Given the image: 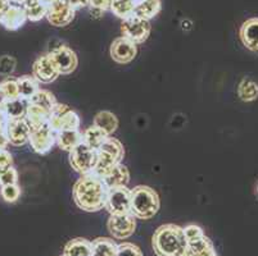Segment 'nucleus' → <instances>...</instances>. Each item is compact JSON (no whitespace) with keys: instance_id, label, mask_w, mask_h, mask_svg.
<instances>
[{"instance_id":"nucleus-1","label":"nucleus","mask_w":258,"mask_h":256,"mask_svg":"<svg viewBox=\"0 0 258 256\" xmlns=\"http://www.w3.org/2000/svg\"><path fill=\"white\" fill-rule=\"evenodd\" d=\"M108 189L99 177L94 175L81 176L75 183L72 195L74 201L81 210L95 213L104 209Z\"/></svg>"},{"instance_id":"nucleus-2","label":"nucleus","mask_w":258,"mask_h":256,"mask_svg":"<svg viewBox=\"0 0 258 256\" xmlns=\"http://www.w3.org/2000/svg\"><path fill=\"white\" fill-rule=\"evenodd\" d=\"M186 245L184 228L172 223L158 227L152 237V247L157 256H181Z\"/></svg>"},{"instance_id":"nucleus-3","label":"nucleus","mask_w":258,"mask_h":256,"mask_svg":"<svg viewBox=\"0 0 258 256\" xmlns=\"http://www.w3.org/2000/svg\"><path fill=\"white\" fill-rule=\"evenodd\" d=\"M159 206V196L152 187L140 185L131 190V214L137 219H152L158 213Z\"/></svg>"},{"instance_id":"nucleus-4","label":"nucleus","mask_w":258,"mask_h":256,"mask_svg":"<svg viewBox=\"0 0 258 256\" xmlns=\"http://www.w3.org/2000/svg\"><path fill=\"white\" fill-rule=\"evenodd\" d=\"M48 124L55 132L63 130H79L80 117L69 105L57 103L51 110Z\"/></svg>"},{"instance_id":"nucleus-5","label":"nucleus","mask_w":258,"mask_h":256,"mask_svg":"<svg viewBox=\"0 0 258 256\" xmlns=\"http://www.w3.org/2000/svg\"><path fill=\"white\" fill-rule=\"evenodd\" d=\"M95 163H97V150L90 149L86 145L80 144L70 151V164L79 175H90Z\"/></svg>"},{"instance_id":"nucleus-6","label":"nucleus","mask_w":258,"mask_h":256,"mask_svg":"<svg viewBox=\"0 0 258 256\" xmlns=\"http://www.w3.org/2000/svg\"><path fill=\"white\" fill-rule=\"evenodd\" d=\"M104 209L111 215L131 214V190L127 186L108 190Z\"/></svg>"},{"instance_id":"nucleus-7","label":"nucleus","mask_w":258,"mask_h":256,"mask_svg":"<svg viewBox=\"0 0 258 256\" xmlns=\"http://www.w3.org/2000/svg\"><path fill=\"white\" fill-rule=\"evenodd\" d=\"M152 31L151 22L144 18H140L138 16H131V17L126 18L122 21L121 25V32L125 37L128 40L134 41L135 44H143L147 41Z\"/></svg>"},{"instance_id":"nucleus-8","label":"nucleus","mask_w":258,"mask_h":256,"mask_svg":"<svg viewBox=\"0 0 258 256\" xmlns=\"http://www.w3.org/2000/svg\"><path fill=\"white\" fill-rule=\"evenodd\" d=\"M137 218L133 214L109 215L107 222V229L114 239H127L137 229Z\"/></svg>"},{"instance_id":"nucleus-9","label":"nucleus","mask_w":258,"mask_h":256,"mask_svg":"<svg viewBox=\"0 0 258 256\" xmlns=\"http://www.w3.org/2000/svg\"><path fill=\"white\" fill-rule=\"evenodd\" d=\"M75 11L67 0H54L48 4L45 17L51 26L64 27L74 21Z\"/></svg>"},{"instance_id":"nucleus-10","label":"nucleus","mask_w":258,"mask_h":256,"mask_svg":"<svg viewBox=\"0 0 258 256\" xmlns=\"http://www.w3.org/2000/svg\"><path fill=\"white\" fill-rule=\"evenodd\" d=\"M49 56H50L51 62H53L55 69L58 70L59 76L60 74H71L72 72H75L77 64H79L76 53L66 45H59L54 48L49 53Z\"/></svg>"},{"instance_id":"nucleus-11","label":"nucleus","mask_w":258,"mask_h":256,"mask_svg":"<svg viewBox=\"0 0 258 256\" xmlns=\"http://www.w3.org/2000/svg\"><path fill=\"white\" fill-rule=\"evenodd\" d=\"M55 131L51 130L48 123L32 128L29 137V144L32 150L40 155L48 154L51 147L55 145Z\"/></svg>"},{"instance_id":"nucleus-12","label":"nucleus","mask_w":258,"mask_h":256,"mask_svg":"<svg viewBox=\"0 0 258 256\" xmlns=\"http://www.w3.org/2000/svg\"><path fill=\"white\" fill-rule=\"evenodd\" d=\"M109 53H111V58L116 63L127 64L135 59L138 54V46L135 42L128 40L127 37L121 36L113 40Z\"/></svg>"},{"instance_id":"nucleus-13","label":"nucleus","mask_w":258,"mask_h":256,"mask_svg":"<svg viewBox=\"0 0 258 256\" xmlns=\"http://www.w3.org/2000/svg\"><path fill=\"white\" fill-rule=\"evenodd\" d=\"M4 130H6L9 144L13 146H23L29 142L31 127H30L29 122L26 121V118L6 122Z\"/></svg>"},{"instance_id":"nucleus-14","label":"nucleus","mask_w":258,"mask_h":256,"mask_svg":"<svg viewBox=\"0 0 258 256\" xmlns=\"http://www.w3.org/2000/svg\"><path fill=\"white\" fill-rule=\"evenodd\" d=\"M32 76L36 78L39 83H51L59 77L58 70L54 67L49 54L39 56L32 65Z\"/></svg>"},{"instance_id":"nucleus-15","label":"nucleus","mask_w":258,"mask_h":256,"mask_svg":"<svg viewBox=\"0 0 258 256\" xmlns=\"http://www.w3.org/2000/svg\"><path fill=\"white\" fill-rule=\"evenodd\" d=\"M26 21H27V16L23 7L11 4L0 18V25L8 31H17L25 25Z\"/></svg>"},{"instance_id":"nucleus-16","label":"nucleus","mask_w":258,"mask_h":256,"mask_svg":"<svg viewBox=\"0 0 258 256\" xmlns=\"http://www.w3.org/2000/svg\"><path fill=\"white\" fill-rule=\"evenodd\" d=\"M27 104L29 103L23 99H13V100H6L4 104L0 107V116L3 118L4 123L15 119L25 118L27 112Z\"/></svg>"},{"instance_id":"nucleus-17","label":"nucleus","mask_w":258,"mask_h":256,"mask_svg":"<svg viewBox=\"0 0 258 256\" xmlns=\"http://www.w3.org/2000/svg\"><path fill=\"white\" fill-rule=\"evenodd\" d=\"M100 180L104 182L107 189H117V187H126L130 182V172L127 166L122 163L117 164Z\"/></svg>"},{"instance_id":"nucleus-18","label":"nucleus","mask_w":258,"mask_h":256,"mask_svg":"<svg viewBox=\"0 0 258 256\" xmlns=\"http://www.w3.org/2000/svg\"><path fill=\"white\" fill-rule=\"evenodd\" d=\"M243 45L250 51H258V18H249L239 30Z\"/></svg>"},{"instance_id":"nucleus-19","label":"nucleus","mask_w":258,"mask_h":256,"mask_svg":"<svg viewBox=\"0 0 258 256\" xmlns=\"http://www.w3.org/2000/svg\"><path fill=\"white\" fill-rule=\"evenodd\" d=\"M181 256H219L210 237L203 236L198 239L187 241L186 248Z\"/></svg>"},{"instance_id":"nucleus-20","label":"nucleus","mask_w":258,"mask_h":256,"mask_svg":"<svg viewBox=\"0 0 258 256\" xmlns=\"http://www.w3.org/2000/svg\"><path fill=\"white\" fill-rule=\"evenodd\" d=\"M55 144L64 151H71L83 144V132L80 130H63L55 133Z\"/></svg>"},{"instance_id":"nucleus-21","label":"nucleus","mask_w":258,"mask_h":256,"mask_svg":"<svg viewBox=\"0 0 258 256\" xmlns=\"http://www.w3.org/2000/svg\"><path fill=\"white\" fill-rule=\"evenodd\" d=\"M50 113V110L45 109V108L34 104V103H29L27 104V112H26L25 118L26 121L29 122L30 127H31L32 130V128H37V127L48 123Z\"/></svg>"},{"instance_id":"nucleus-22","label":"nucleus","mask_w":258,"mask_h":256,"mask_svg":"<svg viewBox=\"0 0 258 256\" xmlns=\"http://www.w3.org/2000/svg\"><path fill=\"white\" fill-rule=\"evenodd\" d=\"M93 124L100 128L107 136H111L118 128V118L116 117V114H113L109 110H102L94 117Z\"/></svg>"},{"instance_id":"nucleus-23","label":"nucleus","mask_w":258,"mask_h":256,"mask_svg":"<svg viewBox=\"0 0 258 256\" xmlns=\"http://www.w3.org/2000/svg\"><path fill=\"white\" fill-rule=\"evenodd\" d=\"M63 256H91V241L83 237L70 239L63 248Z\"/></svg>"},{"instance_id":"nucleus-24","label":"nucleus","mask_w":258,"mask_h":256,"mask_svg":"<svg viewBox=\"0 0 258 256\" xmlns=\"http://www.w3.org/2000/svg\"><path fill=\"white\" fill-rule=\"evenodd\" d=\"M161 0H137L134 14L140 18L149 21L154 18L161 12Z\"/></svg>"},{"instance_id":"nucleus-25","label":"nucleus","mask_w":258,"mask_h":256,"mask_svg":"<svg viewBox=\"0 0 258 256\" xmlns=\"http://www.w3.org/2000/svg\"><path fill=\"white\" fill-rule=\"evenodd\" d=\"M91 256H117V243L112 238L98 237L91 241Z\"/></svg>"},{"instance_id":"nucleus-26","label":"nucleus","mask_w":258,"mask_h":256,"mask_svg":"<svg viewBox=\"0 0 258 256\" xmlns=\"http://www.w3.org/2000/svg\"><path fill=\"white\" fill-rule=\"evenodd\" d=\"M109 136L105 135L97 126L88 127L83 132V144L93 150H98Z\"/></svg>"},{"instance_id":"nucleus-27","label":"nucleus","mask_w":258,"mask_h":256,"mask_svg":"<svg viewBox=\"0 0 258 256\" xmlns=\"http://www.w3.org/2000/svg\"><path fill=\"white\" fill-rule=\"evenodd\" d=\"M23 9L26 12L27 20L31 22H39L46 16L48 3H45L44 0H30L23 6Z\"/></svg>"},{"instance_id":"nucleus-28","label":"nucleus","mask_w":258,"mask_h":256,"mask_svg":"<svg viewBox=\"0 0 258 256\" xmlns=\"http://www.w3.org/2000/svg\"><path fill=\"white\" fill-rule=\"evenodd\" d=\"M18 84V93H20V98L29 102L30 99L40 90L39 82L36 81L34 76H22L17 78Z\"/></svg>"},{"instance_id":"nucleus-29","label":"nucleus","mask_w":258,"mask_h":256,"mask_svg":"<svg viewBox=\"0 0 258 256\" xmlns=\"http://www.w3.org/2000/svg\"><path fill=\"white\" fill-rule=\"evenodd\" d=\"M238 96L243 102H254L258 98V84L253 79L245 77L238 86Z\"/></svg>"},{"instance_id":"nucleus-30","label":"nucleus","mask_w":258,"mask_h":256,"mask_svg":"<svg viewBox=\"0 0 258 256\" xmlns=\"http://www.w3.org/2000/svg\"><path fill=\"white\" fill-rule=\"evenodd\" d=\"M135 3H137V0H113V3H112L109 11H111L116 17L121 18V20L123 21L126 20V18L134 16Z\"/></svg>"},{"instance_id":"nucleus-31","label":"nucleus","mask_w":258,"mask_h":256,"mask_svg":"<svg viewBox=\"0 0 258 256\" xmlns=\"http://www.w3.org/2000/svg\"><path fill=\"white\" fill-rule=\"evenodd\" d=\"M29 103H34V104L40 105V107L45 108L48 110H53V108L57 104V100H55V96L48 90H41L40 89L34 96L29 100Z\"/></svg>"},{"instance_id":"nucleus-32","label":"nucleus","mask_w":258,"mask_h":256,"mask_svg":"<svg viewBox=\"0 0 258 256\" xmlns=\"http://www.w3.org/2000/svg\"><path fill=\"white\" fill-rule=\"evenodd\" d=\"M0 196L6 203L13 204L17 203L21 197V189L17 185H7V186L0 187Z\"/></svg>"},{"instance_id":"nucleus-33","label":"nucleus","mask_w":258,"mask_h":256,"mask_svg":"<svg viewBox=\"0 0 258 256\" xmlns=\"http://www.w3.org/2000/svg\"><path fill=\"white\" fill-rule=\"evenodd\" d=\"M0 86H2V89H3V93L4 95H6L7 100H13V99L20 98L17 78L7 77L6 79H3V81L0 82Z\"/></svg>"},{"instance_id":"nucleus-34","label":"nucleus","mask_w":258,"mask_h":256,"mask_svg":"<svg viewBox=\"0 0 258 256\" xmlns=\"http://www.w3.org/2000/svg\"><path fill=\"white\" fill-rule=\"evenodd\" d=\"M17 67V60L15 56L3 55L0 56V77H11Z\"/></svg>"},{"instance_id":"nucleus-35","label":"nucleus","mask_w":258,"mask_h":256,"mask_svg":"<svg viewBox=\"0 0 258 256\" xmlns=\"http://www.w3.org/2000/svg\"><path fill=\"white\" fill-rule=\"evenodd\" d=\"M117 256H144L139 246L130 242H122L117 245Z\"/></svg>"},{"instance_id":"nucleus-36","label":"nucleus","mask_w":258,"mask_h":256,"mask_svg":"<svg viewBox=\"0 0 258 256\" xmlns=\"http://www.w3.org/2000/svg\"><path fill=\"white\" fill-rule=\"evenodd\" d=\"M18 183V172L15 166H11L3 173H0V187L7 185H17Z\"/></svg>"},{"instance_id":"nucleus-37","label":"nucleus","mask_w":258,"mask_h":256,"mask_svg":"<svg viewBox=\"0 0 258 256\" xmlns=\"http://www.w3.org/2000/svg\"><path fill=\"white\" fill-rule=\"evenodd\" d=\"M112 3H113V0H89V7H90L91 14L98 13L100 17L103 12L111 9Z\"/></svg>"},{"instance_id":"nucleus-38","label":"nucleus","mask_w":258,"mask_h":256,"mask_svg":"<svg viewBox=\"0 0 258 256\" xmlns=\"http://www.w3.org/2000/svg\"><path fill=\"white\" fill-rule=\"evenodd\" d=\"M184 234L186 237V241H193V239H198L206 236L203 228L197 224H187L186 227H184Z\"/></svg>"},{"instance_id":"nucleus-39","label":"nucleus","mask_w":258,"mask_h":256,"mask_svg":"<svg viewBox=\"0 0 258 256\" xmlns=\"http://www.w3.org/2000/svg\"><path fill=\"white\" fill-rule=\"evenodd\" d=\"M13 166V156L7 149H0V173Z\"/></svg>"},{"instance_id":"nucleus-40","label":"nucleus","mask_w":258,"mask_h":256,"mask_svg":"<svg viewBox=\"0 0 258 256\" xmlns=\"http://www.w3.org/2000/svg\"><path fill=\"white\" fill-rule=\"evenodd\" d=\"M9 145V140L7 137L6 130H4V126L0 127V149H7V146Z\"/></svg>"},{"instance_id":"nucleus-41","label":"nucleus","mask_w":258,"mask_h":256,"mask_svg":"<svg viewBox=\"0 0 258 256\" xmlns=\"http://www.w3.org/2000/svg\"><path fill=\"white\" fill-rule=\"evenodd\" d=\"M74 9H80L89 7V0H67Z\"/></svg>"},{"instance_id":"nucleus-42","label":"nucleus","mask_w":258,"mask_h":256,"mask_svg":"<svg viewBox=\"0 0 258 256\" xmlns=\"http://www.w3.org/2000/svg\"><path fill=\"white\" fill-rule=\"evenodd\" d=\"M9 6H11V0H0V18Z\"/></svg>"},{"instance_id":"nucleus-43","label":"nucleus","mask_w":258,"mask_h":256,"mask_svg":"<svg viewBox=\"0 0 258 256\" xmlns=\"http://www.w3.org/2000/svg\"><path fill=\"white\" fill-rule=\"evenodd\" d=\"M27 2H30V0H11V4H16V6L23 7Z\"/></svg>"},{"instance_id":"nucleus-44","label":"nucleus","mask_w":258,"mask_h":256,"mask_svg":"<svg viewBox=\"0 0 258 256\" xmlns=\"http://www.w3.org/2000/svg\"><path fill=\"white\" fill-rule=\"evenodd\" d=\"M7 99H6V95H4L3 93V89H2V86H0V107L4 104V102H6Z\"/></svg>"},{"instance_id":"nucleus-45","label":"nucleus","mask_w":258,"mask_h":256,"mask_svg":"<svg viewBox=\"0 0 258 256\" xmlns=\"http://www.w3.org/2000/svg\"><path fill=\"white\" fill-rule=\"evenodd\" d=\"M4 126V121L3 118H2V116H0V127H3Z\"/></svg>"},{"instance_id":"nucleus-46","label":"nucleus","mask_w":258,"mask_h":256,"mask_svg":"<svg viewBox=\"0 0 258 256\" xmlns=\"http://www.w3.org/2000/svg\"><path fill=\"white\" fill-rule=\"evenodd\" d=\"M44 2H45V3H51V2H54V0H44Z\"/></svg>"},{"instance_id":"nucleus-47","label":"nucleus","mask_w":258,"mask_h":256,"mask_svg":"<svg viewBox=\"0 0 258 256\" xmlns=\"http://www.w3.org/2000/svg\"><path fill=\"white\" fill-rule=\"evenodd\" d=\"M257 192H258V187H257Z\"/></svg>"},{"instance_id":"nucleus-48","label":"nucleus","mask_w":258,"mask_h":256,"mask_svg":"<svg viewBox=\"0 0 258 256\" xmlns=\"http://www.w3.org/2000/svg\"><path fill=\"white\" fill-rule=\"evenodd\" d=\"M60 256H63V255H60Z\"/></svg>"}]
</instances>
